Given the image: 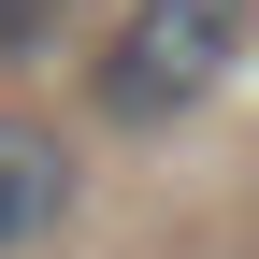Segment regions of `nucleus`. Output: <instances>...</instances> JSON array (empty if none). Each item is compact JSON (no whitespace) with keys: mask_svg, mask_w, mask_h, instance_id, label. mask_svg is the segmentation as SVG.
Wrapping results in <instances>:
<instances>
[{"mask_svg":"<svg viewBox=\"0 0 259 259\" xmlns=\"http://www.w3.org/2000/svg\"><path fill=\"white\" fill-rule=\"evenodd\" d=\"M58 216H72V144H58V130H29V115H0V259L44 245Z\"/></svg>","mask_w":259,"mask_h":259,"instance_id":"f03ea898","label":"nucleus"},{"mask_svg":"<svg viewBox=\"0 0 259 259\" xmlns=\"http://www.w3.org/2000/svg\"><path fill=\"white\" fill-rule=\"evenodd\" d=\"M58 29H72V0H0V72L58 58Z\"/></svg>","mask_w":259,"mask_h":259,"instance_id":"7ed1b4c3","label":"nucleus"},{"mask_svg":"<svg viewBox=\"0 0 259 259\" xmlns=\"http://www.w3.org/2000/svg\"><path fill=\"white\" fill-rule=\"evenodd\" d=\"M245 29H259V0H130L87 87H101L115 130H158V115H187V101H216V87H231Z\"/></svg>","mask_w":259,"mask_h":259,"instance_id":"f257e3e1","label":"nucleus"}]
</instances>
